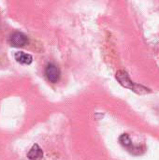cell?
Segmentation results:
<instances>
[{
  "label": "cell",
  "mask_w": 159,
  "mask_h": 160,
  "mask_svg": "<svg viewBox=\"0 0 159 160\" xmlns=\"http://www.w3.org/2000/svg\"><path fill=\"white\" fill-rule=\"evenodd\" d=\"M119 142L123 147H125L131 154H133V155H142V153H141L142 148L140 146H135L132 143V141H131L130 137L127 134H122L120 136V138H119Z\"/></svg>",
  "instance_id": "2"
},
{
  "label": "cell",
  "mask_w": 159,
  "mask_h": 160,
  "mask_svg": "<svg viewBox=\"0 0 159 160\" xmlns=\"http://www.w3.org/2000/svg\"><path fill=\"white\" fill-rule=\"evenodd\" d=\"M45 75L51 82L55 83L59 81L60 76H61V72H60L59 68L55 64L49 63L45 68Z\"/></svg>",
  "instance_id": "3"
},
{
  "label": "cell",
  "mask_w": 159,
  "mask_h": 160,
  "mask_svg": "<svg viewBox=\"0 0 159 160\" xmlns=\"http://www.w3.org/2000/svg\"><path fill=\"white\" fill-rule=\"evenodd\" d=\"M29 42L28 37L22 32H13L9 37V43L13 47H23Z\"/></svg>",
  "instance_id": "4"
},
{
  "label": "cell",
  "mask_w": 159,
  "mask_h": 160,
  "mask_svg": "<svg viewBox=\"0 0 159 160\" xmlns=\"http://www.w3.org/2000/svg\"><path fill=\"white\" fill-rule=\"evenodd\" d=\"M27 158L29 160H42L43 151L38 144H34L32 148L27 153Z\"/></svg>",
  "instance_id": "5"
},
{
  "label": "cell",
  "mask_w": 159,
  "mask_h": 160,
  "mask_svg": "<svg viewBox=\"0 0 159 160\" xmlns=\"http://www.w3.org/2000/svg\"><path fill=\"white\" fill-rule=\"evenodd\" d=\"M115 78L116 80L119 82V83L125 87V88H127L137 94H147V93H151V90L142 84H138V83H135L133 81H131L128 73L125 70H118L115 74Z\"/></svg>",
  "instance_id": "1"
},
{
  "label": "cell",
  "mask_w": 159,
  "mask_h": 160,
  "mask_svg": "<svg viewBox=\"0 0 159 160\" xmlns=\"http://www.w3.org/2000/svg\"><path fill=\"white\" fill-rule=\"evenodd\" d=\"M15 60L23 65H29L33 62V57L29 53H25L23 52H17L14 55Z\"/></svg>",
  "instance_id": "6"
}]
</instances>
